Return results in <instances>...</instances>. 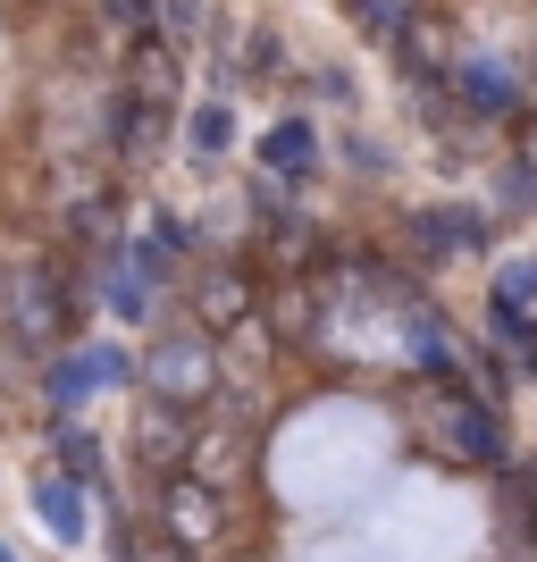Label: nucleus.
<instances>
[{
	"label": "nucleus",
	"instance_id": "f257e3e1",
	"mask_svg": "<svg viewBox=\"0 0 537 562\" xmlns=\"http://www.w3.org/2000/svg\"><path fill=\"white\" fill-rule=\"evenodd\" d=\"M395 462V420L361 395H336V403H311L294 412L269 453V487L294 504V513H345L353 495H370Z\"/></svg>",
	"mask_w": 537,
	"mask_h": 562
},
{
	"label": "nucleus",
	"instance_id": "7ed1b4c3",
	"mask_svg": "<svg viewBox=\"0 0 537 562\" xmlns=\"http://www.w3.org/2000/svg\"><path fill=\"white\" fill-rule=\"evenodd\" d=\"M34 504H43V520L59 529V538H76V495H68V479H43V487H34Z\"/></svg>",
	"mask_w": 537,
	"mask_h": 562
},
{
	"label": "nucleus",
	"instance_id": "f03ea898",
	"mask_svg": "<svg viewBox=\"0 0 537 562\" xmlns=\"http://www.w3.org/2000/svg\"><path fill=\"white\" fill-rule=\"evenodd\" d=\"M370 562H479L488 554V504L454 479H403L361 529Z\"/></svg>",
	"mask_w": 537,
	"mask_h": 562
}]
</instances>
